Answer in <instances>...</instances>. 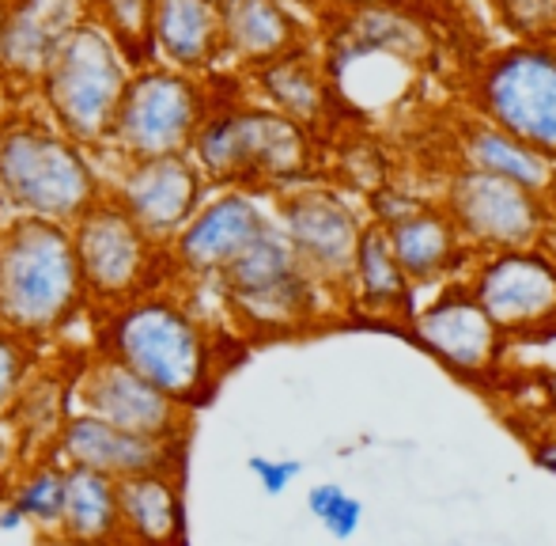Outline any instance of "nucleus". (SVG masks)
<instances>
[{
	"label": "nucleus",
	"mask_w": 556,
	"mask_h": 546,
	"mask_svg": "<svg viewBox=\"0 0 556 546\" xmlns=\"http://www.w3.org/2000/svg\"><path fill=\"white\" fill-rule=\"evenodd\" d=\"M91 349L132 369L186 410L205 407L227 369L224 334L201 311L198 288L167 281L117 308L88 311Z\"/></svg>",
	"instance_id": "obj_1"
},
{
	"label": "nucleus",
	"mask_w": 556,
	"mask_h": 546,
	"mask_svg": "<svg viewBox=\"0 0 556 546\" xmlns=\"http://www.w3.org/2000/svg\"><path fill=\"white\" fill-rule=\"evenodd\" d=\"M91 311L68 224L4 216L0 224V326L53 346Z\"/></svg>",
	"instance_id": "obj_2"
},
{
	"label": "nucleus",
	"mask_w": 556,
	"mask_h": 546,
	"mask_svg": "<svg viewBox=\"0 0 556 546\" xmlns=\"http://www.w3.org/2000/svg\"><path fill=\"white\" fill-rule=\"evenodd\" d=\"M193 163L213 190L242 186L257 194H280L311 183L318 171V145L303 126L250 96H220L190 145Z\"/></svg>",
	"instance_id": "obj_3"
},
{
	"label": "nucleus",
	"mask_w": 556,
	"mask_h": 546,
	"mask_svg": "<svg viewBox=\"0 0 556 546\" xmlns=\"http://www.w3.org/2000/svg\"><path fill=\"white\" fill-rule=\"evenodd\" d=\"M103 198V171L91 152L61 134L42 107L0 114V209L4 216H42L73 224Z\"/></svg>",
	"instance_id": "obj_4"
},
{
	"label": "nucleus",
	"mask_w": 556,
	"mask_h": 546,
	"mask_svg": "<svg viewBox=\"0 0 556 546\" xmlns=\"http://www.w3.org/2000/svg\"><path fill=\"white\" fill-rule=\"evenodd\" d=\"M227 323L250 338H285L323 323L326 303H341L307 273L277 224L262 232L239 259L208 285Z\"/></svg>",
	"instance_id": "obj_5"
},
{
	"label": "nucleus",
	"mask_w": 556,
	"mask_h": 546,
	"mask_svg": "<svg viewBox=\"0 0 556 546\" xmlns=\"http://www.w3.org/2000/svg\"><path fill=\"white\" fill-rule=\"evenodd\" d=\"M125 80L129 65L117 58L111 38L80 20L42 69L35 99L61 134H68L88 152H103Z\"/></svg>",
	"instance_id": "obj_6"
},
{
	"label": "nucleus",
	"mask_w": 556,
	"mask_h": 546,
	"mask_svg": "<svg viewBox=\"0 0 556 546\" xmlns=\"http://www.w3.org/2000/svg\"><path fill=\"white\" fill-rule=\"evenodd\" d=\"M216 99L213 76L178 73L170 65L132 69L117 99L106 148L96 156L114 160H144V156L190 152L201 122L208 119Z\"/></svg>",
	"instance_id": "obj_7"
},
{
	"label": "nucleus",
	"mask_w": 556,
	"mask_h": 546,
	"mask_svg": "<svg viewBox=\"0 0 556 546\" xmlns=\"http://www.w3.org/2000/svg\"><path fill=\"white\" fill-rule=\"evenodd\" d=\"M68 232H73L76 266H80L91 311L117 308V303L137 300L140 293L170 281L167 247L155 244L106 194L99 201H91L68 224Z\"/></svg>",
	"instance_id": "obj_8"
},
{
	"label": "nucleus",
	"mask_w": 556,
	"mask_h": 546,
	"mask_svg": "<svg viewBox=\"0 0 556 546\" xmlns=\"http://www.w3.org/2000/svg\"><path fill=\"white\" fill-rule=\"evenodd\" d=\"M473 111L556 163V46L515 42L473 76Z\"/></svg>",
	"instance_id": "obj_9"
},
{
	"label": "nucleus",
	"mask_w": 556,
	"mask_h": 546,
	"mask_svg": "<svg viewBox=\"0 0 556 546\" xmlns=\"http://www.w3.org/2000/svg\"><path fill=\"white\" fill-rule=\"evenodd\" d=\"M269 224V194L242 190V186L208 190L198 213L163 244L167 247L170 281L190 288H208L227 270V262L239 259Z\"/></svg>",
	"instance_id": "obj_10"
},
{
	"label": "nucleus",
	"mask_w": 556,
	"mask_h": 546,
	"mask_svg": "<svg viewBox=\"0 0 556 546\" xmlns=\"http://www.w3.org/2000/svg\"><path fill=\"white\" fill-rule=\"evenodd\" d=\"M273 224L288 239L295 259L307 266L318 285H326L341 300L344 277L352 266V251L364 232L356 201L326 183H300L273 194ZM344 303V300H341Z\"/></svg>",
	"instance_id": "obj_11"
},
{
	"label": "nucleus",
	"mask_w": 556,
	"mask_h": 546,
	"mask_svg": "<svg viewBox=\"0 0 556 546\" xmlns=\"http://www.w3.org/2000/svg\"><path fill=\"white\" fill-rule=\"evenodd\" d=\"M440 206L477 255L542 244L553 221L549 198L462 163L443 183Z\"/></svg>",
	"instance_id": "obj_12"
},
{
	"label": "nucleus",
	"mask_w": 556,
	"mask_h": 546,
	"mask_svg": "<svg viewBox=\"0 0 556 546\" xmlns=\"http://www.w3.org/2000/svg\"><path fill=\"white\" fill-rule=\"evenodd\" d=\"M466 285L504 334L556 326V259L538 244L477 255Z\"/></svg>",
	"instance_id": "obj_13"
},
{
	"label": "nucleus",
	"mask_w": 556,
	"mask_h": 546,
	"mask_svg": "<svg viewBox=\"0 0 556 546\" xmlns=\"http://www.w3.org/2000/svg\"><path fill=\"white\" fill-rule=\"evenodd\" d=\"M73 410L96 413L125 433L155 436V440H190L193 410L178 407L170 395H163L144 376L96 353V349H88L76 364Z\"/></svg>",
	"instance_id": "obj_14"
},
{
	"label": "nucleus",
	"mask_w": 556,
	"mask_h": 546,
	"mask_svg": "<svg viewBox=\"0 0 556 546\" xmlns=\"http://www.w3.org/2000/svg\"><path fill=\"white\" fill-rule=\"evenodd\" d=\"M213 190L190 152L144 156V160H114L103 175V194L114 198L155 244H167Z\"/></svg>",
	"instance_id": "obj_15"
},
{
	"label": "nucleus",
	"mask_w": 556,
	"mask_h": 546,
	"mask_svg": "<svg viewBox=\"0 0 556 546\" xmlns=\"http://www.w3.org/2000/svg\"><path fill=\"white\" fill-rule=\"evenodd\" d=\"M409 338L417 342L425 353H432L443 369L458 372V376L481 380L496 372L500 357H504V338L489 311L477 303L466 281H443L435 285V296L405 315Z\"/></svg>",
	"instance_id": "obj_16"
},
{
	"label": "nucleus",
	"mask_w": 556,
	"mask_h": 546,
	"mask_svg": "<svg viewBox=\"0 0 556 546\" xmlns=\"http://www.w3.org/2000/svg\"><path fill=\"white\" fill-rule=\"evenodd\" d=\"M50 456L65 467H84V471H99L122 482L144 471H182L186 440H155V436L125 433L96 413L73 410L61 425Z\"/></svg>",
	"instance_id": "obj_17"
},
{
	"label": "nucleus",
	"mask_w": 556,
	"mask_h": 546,
	"mask_svg": "<svg viewBox=\"0 0 556 546\" xmlns=\"http://www.w3.org/2000/svg\"><path fill=\"white\" fill-rule=\"evenodd\" d=\"M84 20V0H4L0 88L35 91L42 69Z\"/></svg>",
	"instance_id": "obj_18"
},
{
	"label": "nucleus",
	"mask_w": 556,
	"mask_h": 546,
	"mask_svg": "<svg viewBox=\"0 0 556 546\" xmlns=\"http://www.w3.org/2000/svg\"><path fill=\"white\" fill-rule=\"evenodd\" d=\"M242 80L254 88L257 103L292 119L311 137L326 134L333 126L341 96H337L330 73H326V61L311 46H300V50L285 53L277 61H265L254 73L242 76Z\"/></svg>",
	"instance_id": "obj_19"
},
{
	"label": "nucleus",
	"mask_w": 556,
	"mask_h": 546,
	"mask_svg": "<svg viewBox=\"0 0 556 546\" xmlns=\"http://www.w3.org/2000/svg\"><path fill=\"white\" fill-rule=\"evenodd\" d=\"M117 543L190 546L182 471H144L117 482Z\"/></svg>",
	"instance_id": "obj_20"
},
{
	"label": "nucleus",
	"mask_w": 556,
	"mask_h": 546,
	"mask_svg": "<svg viewBox=\"0 0 556 546\" xmlns=\"http://www.w3.org/2000/svg\"><path fill=\"white\" fill-rule=\"evenodd\" d=\"M387 239L413 288L443 285L454 273H466L477 259V251L462 239L446 209L435 206V201H425L417 213L390 224Z\"/></svg>",
	"instance_id": "obj_21"
},
{
	"label": "nucleus",
	"mask_w": 556,
	"mask_h": 546,
	"mask_svg": "<svg viewBox=\"0 0 556 546\" xmlns=\"http://www.w3.org/2000/svg\"><path fill=\"white\" fill-rule=\"evenodd\" d=\"M220 30L224 65H231L242 76L254 73L265 61H277L307 46V30L285 0H224Z\"/></svg>",
	"instance_id": "obj_22"
},
{
	"label": "nucleus",
	"mask_w": 556,
	"mask_h": 546,
	"mask_svg": "<svg viewBox=\"0 0 556 546\" xmlns=\"http://www.w3.org/2000/svg\"><path fill=\"white\" fill-rule=\"evenodd\" d=\"M152 46L160 65L213 76L224 65L220 8L208 0H155Z\"/></svg>",
	"instance_id": "obj_23"
},
{
	"label": "nucleus",
	"mask_w": 556,
	"mask_h": 546,
	"mask_svg": "<svg viewBox=\"0 0 556 546\" xmlns=\"http://www.w3.org/2000/svg\"><path fill=\"white\" fill-rule=\"evenodd\" d=\"M341 300L371 319H405L417 303V288L397 266L387 228H379V224L367 221L364 232H359Z\"/></svg>",
	"instance_id": "obj_24"
},
{
	"label": "nucleus",
	"mask_w": 556,
	"mask_h": 546,
	"mask_svg": "<svg viewBox=\"0 0 556 546\" xmlns=\"http://www.w3.org/2000/svg\"><path fill=\"white\" fill-rule=\"evenodd\" d=\"M454 152H458L462 167L507 178V183L527 186V190L542 194V198H549L556 190V163L549 156H542L538 148H530L527 140L507 134V129L492 126L481 114H473V119H466L458 126Z\"/></svg>",
	"instance_id": "obj_25"
},
{
	"label": "nucleus",
	"mask_w": 556,
	"mask_h": 546,
	"mask_svg": "<svg viewBox=\"0 0 556 546\" xmlns=\"http://www.w3.org/2000/svg\"><path fill=\"white\" fill-rule=\"evenodd\" d=\"M76 364H80V357H76V361H50V357H42L35 376L15 395L4 421L15 433L20 456H46V451L53 448L61 425H65V418L73 413Z\"/></svg>",
	"instance_id": "obj_26"
},
{
	"label": "nucleus",
	"mask_w": 556,
	"mask_h": 546,
	"mask_svg": "<svg viewBox=\"0 0 556 546\" xmlns=\"http://www.w3.org/2000/svg\"><path fill=\"white\" fill-rule=\"evenodd\" d=\"M330 50L390 53V58H402L409 65H417V61H425L432 53V35L397 0H382V4L349 8V12L337 15Z\"/></svg>",
	"instance_id": "obj_27"
},
{
	"label": "nucleus",
	"mask_w": 556,
	"mask_h": 546,
	"mask_svg": "<svg viewBox=\"0 0 556 546\" xmlns=\"http://www.w3.org/2000/svg\"><path fill=\"white\" fill-rule=\"evenodd\" d=\"M65 486H68V467L61 459L46 456H23L20 463L8 471L4 486H0V501L12 505L23 517L27 532L38 543L53 539L61 524V509H65Z\"/></svg>",
	"instance_id": "obj_28"
},
{
	"label": "nucleus",
	"mask_w": 556,
	"mask_h": 546,
	"mask_svg": "<svg viewBox=\"0 0 556 546\" xmlns=\"http://www.w3.org/2000/svg\"><path fill=\"white\" fill-rule=\"evenodd\" d=\"M53 539L65 543H106L117 539V482L99 471L68 467L65 509Z\"/></svg>",
	"instance_id": "obj_29"
},
{
	"label": "nucleus",
	"mask_w": 556,
	"mask_h": 546,
	"mask_svg": "<svg viewBox=\"0 0 556 546\" xmlns=\"http://www.w3.org/2000/svg\"><path fill=\"white\" fill-rule=\"evenodd\" d=\"M152 15L155 0H84V20L111 38V46L129 65V73L155 61Z\"/></svg>",
	"instance_id": "obj_30"
},
{
	"label": "nucleus",
	"mask_w": 556,
	"mask_h": 546,
	"mask_svg": "<svg viewBox=\"0 0 556 546\" xmlns=\"http://www.w3.org/2000/svg\"><path fill=\"white\" fill-rule=\"evenodd\" d=\"M307 512L337 543H349L364 528V501L337 482H318V486L307 489Z\"/></svg>",
	"instance_id": "obj_31"
},
{
	"label": "nucleus",
	"mask_w": 556,
	"mask_h": 546,
	"mask_svg": "<svg viewBox=\"0 0 556 546\" xmlns=\"http://www.w3.org/2000/svg\"><path fill=\"white\" fill-rule=\"evenodd\" d=\"M42 357H46V349L38 346V342H30V338H23V334L8 331V326H0V418L12 410L15 395H20L23 384L35 376V369L42 364Z\"/></svg>",
	"instance_id": "obj_32"
},
{
	"label": "nucleus",
	"mask_w": 556,
	"mask_h": 546,
	"mask_svg": "<svg viewBox=\"0 0 556 546\" xmlns=\"http://www.w3.org/2000/svg\"><path fill=\"white\" fill-rule=\"evenodd\" d=\"M500 23L519 35V42H553L556 0H492Z\"/></svg>",
	"instance_id": "obj_33"
},
{
	"label": "nucleus",
	"mask_w": 556,
	"mask_h": 546,
	"mask_svg": "<svg viewBox=\"0 0 556 546\" xmlns=\"http://www.w3.org/2000/svg\"><path fill=\"white\" fill-rule=\"evenodd\" d=\"M247 471L254 474V482L262 486L265 497H285L288 489L300 482L303 463L300 459H288V456H250Z\"/></svg>",
	"instance_id": "obj_34"
},
{
	"label": "nucleus",
	"mask_w": 556,
	"mask_h": 546,
	"mask_svg": "<svg viewBox=\"0 0 556 546\" xmlns=\"http://www.w3.org/2000/svg\"><path fill=\"white\" fill-rule=\"evenodd\" d=\"M420 206H425V201H420L413 190H405V186L379 183L371 190V224L390 228V224H397V221H405L409 213H417Z\"/></svg>",
	"instance_id": "obj_35"
},
{
	"label": "nucleus",
	"mask_w": 556,
	"mask_h": 546,
	"mask_svg": "<svg viewBox=\"0 0 556 546\" xmlns=\"http://www.w3.org/2000/svg\"><path fill=\"white\" fill-rule=\"evenodd\" d=\"M20 444H15V433L8 429V421L0 418V486H4L8 471H12L15 463H20Z\"/></svg>",
	"instance_id": "obj_36"
},
{
	"label": "nucleus",
	"mask_w": 556,
	"mask_h": 546,
	"mask_svg": "<svg viewBox=\"0 0 556 546\" xmlns=\"http://www.w3.org/2000/svg\"><path fill=\"white\" fill-rule=\"evenodd\" d=\"M530 459H534L542 471L556 474V433H549V436H542V440L530 444Z\"/></svg>",
	"instance_id": "obj_37"
},
{
	"label": "nucleus",
	"mask_w": 556,
	"mask_h": 546,
	"mask_svg": "<svg viewBox=\"0 0 556 546\" xmlns=\"http://www.w3.org/2000/svg\"><path fill=\"white\" fill-rule=\"evenodd\" d=\"M330 4H337L341 12H349V8H367V4H382V0H330Z\"/></svg>",
	"instance_id": "obj_38"
},
{
	"label": "nucleus",
	"mask_w": 556,
	"mask_h": 546,
	"mask_svg": "<svg viewBox=\"0 0 556 546\" xmlns=\"http://www.w3.org/2000/svg\"><path fill=\"white\" fill-rule=\"evenodd\" d=\"M46 546H125L117 539H106V543H65V539H46Z\"/></svg>",
	"instance_id": "obj_39"
},
{
	"label": "nucleus",
	"mask_w": 556,
	"mask_h": 546,
	"mask_svg": "<svg viewBox=\"0 0 556 546\" xmlns=\"http://www.w3.org/2000/svg\"><path fill=\"white\" fill-rule=\"evenodd\" d=\"M0 35H4V0H0Z\"/></svg>",
	"instance_id": "obj_40"
},
{
	"label": "nucleus",
	"mask_w": 556,
	"mask_h": 546,
	"mask_svg": "<svg viewBox=\"0 0 556 546\" xmlns=\"http://www.w3.org/2000/svg\"><path fill=\"white\" fill-rule=\"evenodd\" d=\"M549 399H553V402H556V376H553V380H549Z\"/></svg>",
	"instance_id": "obj_41"
},
{
	"label": "nucleus",
	"mask_w": 556,
	"mask_h": 546,
	"mask_svg": "<svg viewBox=\"0 0 556 546\" xmlns=\"http://www.w3.org/2000/svg\"><path fill=\"white\" fill-rule=\"evenodd\" d=\"M208 4H216V8H220V4H224V0H208Z\"/></svg>",
	"instance_id": "obj_42"
},
{
	"label": "nucleus",
	"mask_w": 556,
	"mask_h": 546,
	"mask_svg": "<svg viewBox=\"0 0 556 546\" xmlns=\"http://www.w3.org/2000/svg\"><path fill=\"white\" fill-rule=\"evenodd\" d=\"M0 224H4V209H0Z\"/></svg>",
	"instance_id": "obj_43"
},
{
	"label": "nucleus",
	"mask_w": 556,
	"mask_h": 546,
	"mask_svg": "<svg viewBox=\"0 0 556 546\" xmlns=\"http://www.w3.org/2000/svg\"><path fill=\"white\" fill-rule=\"evenodd\" d=\"M35 546H46V543H35Z\"/></svg>",
	"instance_id": "obj_44"
},
{
	"label": "nucleus",
	"mask_w": 556,
	"mask_h": 546,
	"mask_svg": "<svg viewBox=\"0 0 556 546\" xmlns=\"http://www.w3.org/2000/svg\"><path fill=\"white\" fill-rule=\"evenodd\" d=\"M4 111H8V107H4ZM4 111H0V114H4Z\"/></svg>",
	"instance_id": "obj_45"
}]
</instances>
